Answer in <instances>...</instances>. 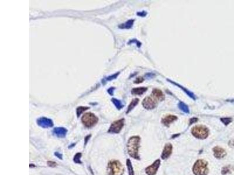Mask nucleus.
Masks as SVG:
<instances>
[{"label": "nucleus", "mask_w": 234, "mask_h": 175, "mask_svg": "<svg viewBox=\"0 0 234 175\" xmlns=\"http://www.w3.org/2000/svg\"><path fill=\"white\" fill-rule=\"evenodd\" d=\"M55 156H56L57 157L59 158V159H62V155H61V153H59V152H56L55 153Z\"/></svg>", "instance_id": "bb28decb"}, {"label": "nucleus", "mask_w": 234, "mask_h": 175, "mask_svg": "<svg viewBox=\"0 0 234 175\" xmlns=\"http://www.w3.org/2000/svg\"><path fill=\"white\" fill-rule=\"evenodd\" d=\"M177 118H178L173 115H168L162 119V122L165 126H169L172 122H173Z\"/></svg>", "instance_id": "ddd939ff"}, {"label": "nucleus", "mask_w": 234, "mask_h": 175, "mask_svg": "<svg viewBox=\"0 0 234 175\" xmlns=\"http://www.w3.org/2000/svg\"><path fill=\"white\" fill-rule=\"evenodd\" d=\"M208 163L203 159H199L193 166V173L195 175H207Z\"/></svg>", "instance_id": "f03ea898"}, {"label": "nucleus", "mask_w": 234, "mask_h": 175, "mask_svg": "<svg viewBox=\"0 0 234 175\" xmlns=\"http://www.w3.org/2000/svg\"><path fill=\"white\" fill-rule=\"evenodd\" d=\"M231 170V167L230 166H226L224 167L223 169H222V175H226L228 173H230Z\"/></svg>", "instance_id": "5701e85b"}, {"label": "nucleus", "mask_w": 234, "mask_h": 175, "mask_svg": "<svg viewBox=\"0 0 234 175\" xmlns=\"http://www.w3.org/2000/svg\"><path fill=\"white\" fill-rule=\"evenodd\" d=\"M142 105L143 107L147 110H151L154 109L156 107V102L151 97H146L144 99Z\"/></svg>", "instance_id": "6e6552de"}, {"label": "nucleus", "mask_w": 234, "mask_h": 175, "mask_svg": "<svg viewBox=\"0 0 234 175\" xmlns=\"http://www.w3.org/2000/svg\"><path fill=\"white\" fill-rule=\"evenodd\" d=\"M221 121L225 125H228L232 122V119L231 118H221Z\"/></svg>", "instance_id": "b1692460"}, {"label": "nucleus", "mask_w": 234, "mask_h": 175, "mask_svg": "<svg viewBox=\"0 0 234 175\" xmlns=\"http://www.w3.org/2000/svg\"><path fill=\"white\" fill-rule=\"evenodd\" d=\"M152 96L159 101H163L165 99V96L163 92H162L161 90L157 89H155L153 90Z\"/></svg>", "instance_id": "4468645a"}, {"label": "nucleus", "mask_w": 234, "mask_h": 175, "mask_svg": "<svg viewBox=\"0 0 234 175\" xmlns=\"http://www.w3.org/2000/svg\"><path fill=\"white\" fill-rule=\"evenodd\" d=\"M138 15H141V16H142V17H144V16H145V15H146V12H145V11H143L142 12H141V13H138Z\"/></svg>", "instance_id": "c85d7f7f"}, {"label": "nucleus", "mask_w": 234, "mask_h": 175, "mask_svg": "<svg viewBox=\"0 0 234 175\" xmlns=\"http://www.w3.org/2000/svg\"><path fill=\"white\" fill-rule=\"evenodd\" d=\"M139 102V99H137V98H135L134 99H133L132 102H130V104L129 105L128 108V110H127V112H126V113H128L130 111H131L136 106V105H137Z\"/></svg>", "instance_id": "dca6fc26"}, {"label": "nucleus", "mask_w": 234, "mask_h": 175, "mask_svg": "<svg viewBox=\"0 0 234 175\" xmlns=\"http://www.w3.org/2000/svg\"><path fill=\"white\" fill-rule=\"evenodd\" d=\"M178 108H179L180 109L182 110L183 112H184V113H189V109L188 106L186 104H184V103L180 102L178 104Z\"/></svg>", "instance_id": "a211bd4d"}, {"label": "nucleus", "mask_w": 234, "mask_h": 175, "mask_svg": "<svg viewBox=\"0 0 234 175\" xmlns=\"http://www.w3.org/2000/svg\"><path fill=\"white\" fill-rule=\"evenodd\" d=\"M214 151V155L215 157L218 159H221L226 157V151L223 148H222L220 147H215L213 148Z\"/></svg>", "instance_id": "9d476101"}, {"label": "nucleus", "mask_w": 234, "mask_h": 175, "mask_svg": "<svg viewBox=\"0 0 234 175\" xmlns=\"http://www.w3.org/2000/svg\"><path fill=\"white\" fill-rule=\"evenodd\" d=\"M147 88L142 87L134 88L132 90V93L134 95H142L144 92H146Z\"/></svg>", "instance_id": "2eb2a0df"}, {"label": "nucleus", "mask_w": 234, "mask_h": 175, "mask_svg": "<svg viewBox=\"0 0 234 175\" xmlns=\"http://www.w3.org/2000/svg\"><path fill=\"white\" fill-rule=\"evenodd\" d=\"M108 175H122L124 172V167L118 161H111L109 162Z\"/></svg>", "instance_id": "7ed1b4c3"}, {"label": "nucleus", "mask_w": 234, "mask_h": 175, "mask_svg": "<svg viewBox=\"0 0 234 175\" xmlns=\"http://www.w3.org/2000/svg\"><path fill=\"white\" fill-rule=\"evenodd\" d=\"M98 121V118L92 113H87L82 116V122L83 124L88 128L94 126Z\"/></svg>", "instance_id": "20e7f679"}, {"label": "nucleus", "mask_w": 234, "mask_h": 175, "mask_svg": "<svg viewBox=\"0 0 234 175\" xmlns=\"http://www.w3.org/2000/svg\"><path fill=\"white\" fill-rule=\"evenodd\" d=\"M141 138L138 136H134L130 137L127 143V149L128 154L131 157L136 159H140L139 154V148L140 147Z\"/></svg>", "instance_id": "f257e3e1"}, {"label": "nucleus", "mask_w": 234, "mask_h": 175, "mask_svg": "<svg viewBox=\"0 0 234 175\" xmlns=\"http://www.w3.org/2000/svg\"><path fill=\"white\" fill-rule=\"evenodd\" d=\"M48 164L50 167H55L57 165L56 163L53 161H49L48 162Z\"/></svg>", "instance_id": "393cba45"}, {"label": "nucleus", "mask_w": 234, "mask_h": 175, "mask_svg": "<svg viewBox=\"0 0 234 175\" xmlns=\"http://www.w3.org/2000/svg\"><path fill=\"white\" fill-rule=\"evenodd\" d=\"M124 125V119L122 118L113 122L109 128L108 132L109 133H119Z\"/></svg>", "instance_id": "423d86ee"}, {"label": "nucleus", "mask_w": 234, "mask_h": 175, "mask_svg": "<svg viewBox=\"0 0 234 175\" xmlns=\"http://www.w3.org/2000/svg\"><path fill=\"white\" fill-rule=\"evenodd\" d=\"M126 166L128 169V172H129V175H134V169L132 165V163L130 162V160L128 159L126 160Z\"/></svg>", "instance_id": "f3484780"}, {"label": "nucleus", "mask_w": 234, "mask_h": 175, "mask_svg": "<svg viewBox=\"0 0 234 175\" xmlns=\"http://www.w3.org/2000/svg\"><path fill=\"white\" fill-rule=\"evenodd\" d=\"M172 152V145L171 144H167L165 146L164 149L162 154V158L163 159H166L170 156Z\"/></svg>", "instance_id": "9b49d317"}, {"label": "nucleus", "mask_w": 234, "mask_h": 175, "mask_svg": "<svg viewBox=\"0 0 234 175\" xmlns=\"http://www.w3.org/2000/svg\"><path fill=\"white\" fill-rule=\"evenodd\" d=\"M143 78L142 77H138V78L136 79L135 81V83H141L143 81Z\"/></svg>", "instance_id": "a878e982"}, {"label": "nucleus", "mask_w": 234, "mask_h": 175, "mask_svg": "<svg viewBox=\"0 0 234 175\" xmlns=\"http://www.w3.org/2000/svg\"><path fill=\"white\" fill-rule=\"evenodd\" d=\"M81 157H82V153H77L74 157V162L76 163H82V162L81 161Z\"/></svg>", "instance_id": "412c9836"}, {"label": "nucleus", "mask_w": 234, "mask_h": 175, "mask_svg": "<svg viewBox=\"0 0 234 175\" xmlns=\"http://www.w3.org/2000/svg\"><path fill=\"white\" fill-rule=\"evenodd\" d=\"M161 164V161L159 159L156 160V161L152 164V165L148 166L146 169V173L148 175H156L157 171L159 168Z\"/></svg>", "instance_id": "0eeeda50"}, {"label": "nucleus", "mask_w": 234, "mask_h": 175, "mask_svg": "<svg viewBox=\"0 0 234 175\" xmlns=\"http://www.w3.org/2000/svg\"><path fill=\"white\" fill-rule=\"evenodd\" d=\"M133 23H134V20L128 21V22H126L125 23H124L122 25H120V28H124V29H129L133 25Z\"/></svg>", "instance_id": "6ab92c4d"}, {"label": "nucleus", "mask_w": 234, "mask_h": 175, "mask_svg": "<svg viewBox=\"0 0 234 175\" xmlns=\"http://www.w3.org/2000/svg\"><path fill=\"white\" fill-rule=\"evenodd\" d=\"M197 118H191L190 119V124H193V123H194V122H195L197 121Z\"/></svg>", "instance_id": "cd10ccee"}, {"label": "nucleus", "mask_w": 234, "mask_h": 175, "mask_svg": "<svg viewBox=\"0 0 234 175\" xmlns=\"http://www.w3.org/2000/svg\"><path fill=\"white\" fill-rule=\"evenodd\" d=\"M114 104L116 106L117 109L118 110L121 109L124 107V105L119 100H117L116 99H112Z\"/></svg>", "instance_id": "aec40b11"}, {"label": "nucleus", "mask_w": 234, "mask_h": 175, "mask_svg": "<svg viewBox=\"0 0 234 175\" xmlns=\"http://www.w3.org/2000/svg\"><path fill=\"white\" fill-rule=\"evenodd\" d=\"M90 137H91V135L87 136V137L85 138V143H86V144H87V141H88V140L90 139Z\"/></svg>", "instance_id": "c756f323"}, {"label": "nucleus", "mask_w": 234, "mask_h": 175, "mask_svg": "<svg viewBox=\"0 0 234 175\" xmlns=\"http://www.w3.org/2000/svg\"><path fill=\"white\" fill-rule=\"evenodd\" d=\"M208 128L204 126H196L191 129V133L196 138L205 139L208 136Z\"/></svg>", "instance_id": "39448f33"}, {"label": "nucleus", "mask_w": 234, "mask_h": 175, "mask_svg": "<svg viewBox=\"0 0 234 175\" xmlns=\"http://www.w3.org/2000/svg\"><path fill=\"white\" fill-rule=\"evenodd\" d=\"M89 109V108H87V107H79L77 109V117H79L80 116V114L82 113L83 112L86 111V110Z\"/></svg>", "instance_id": "4be33fe9"}, {"label": "nucleus", "mask_w": 234, "mask_h": 175, "mask_svg": "<svg viewBox=\"0 0 234 175\" xmlns=\"http://www.w3.org/2000/svg\"><path fill=\"white\" fill-rule=\"evenodd\" d=\"M53 134L59 138H63L66 136L67 130L63 127H57L53 130Z\"/></svg>", "instance_id": "f8f14e48"}, {"label": "nucleus", "mask_w": 234, "mask_h": 175, "mask_svg": "<svg viewBox=\"0 0 234 175\" xmlns=\"http://www.w3.org/2000/svg\"><path fill=\"white\" fill-rule=\"evenodd\" d=\"M37 123L40 127L42 128H49L52 127L53 126V122L50 118H41L37 120Z\"/></svg>", "instance_id": "1a4fd4ad"}]
</instances>
